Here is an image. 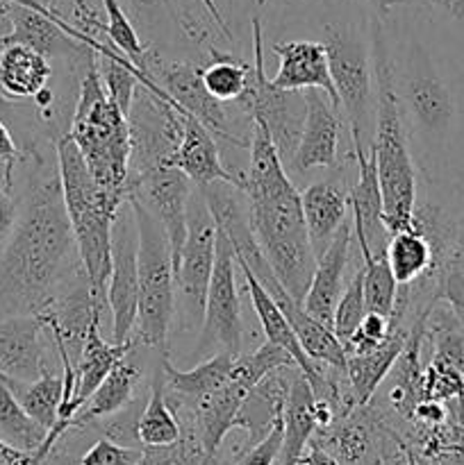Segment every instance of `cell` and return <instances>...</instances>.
<instances>
[{"instance_id": "18", "label": "cell", "mask_w": 464, "mask_h": 465, "mask_svg": "<svg viewBox=\"0 0 464 465\" xmlns=\"http://www.w3.org/2000/svg\"><path fill=\"white\" fill-rule=\"evenodd\" d=\"M273 53L280 59L276 77H271V82L277 89H318L332 100L335 107L341 109L339 95H337L335 84H332L330 64H328V53L323 41H282V44H273Z\"/></svg>"}, {"instance_id": "29", "label": "cell", "mask_w": 464, "mask_h": 465, "mask_svg": "<svg viewBox=\"0 0 464 465\" xmlns=\"http://www.w3.org/2000/svg\"><path fill=\"white\" fill-rule=\"evenodd\" d=\"M423 339L428 361L446 363L464 372V321L446 300H437L423 316Z\"/></svg>"}, {"instance_id": "35", "label": "cell", "mask_w": 464, "mask_h": 465, "mask_svg": "<svg viewBox=\"0 0 464 465\" xmlns=\"http://www.w3.org/2000/svg\"><path fill=\"white\" fill-rule=\"evenodd\" d=\"M364 316H367V302H364V259L359 254L353 275H350L348 284L341 291L339 304H337L335 312L332 331L341 341V345L353 336V331L358 330Z\"/></svg>"}, {"instance_id": "20", "label": "cell", "mask_w": 464, "mask_h": 465, "mask_svg": "<svg viewBox=\"0 0 464 465\" xmlns=\"http://www.w3.org/2000/svg\"><path fill=\"white\" fill-rule=\"evenodd\" d=\"M237 266H239V263H237ZM239 271L241 275H244V284L250 295V304H253L255 313H257L259 325H262L267 341H271V343L280 345L282 350H287L289 357L296 361V366L305 372L308 381L312 384L314 395H317V398H326L328 384H326V371H323V363L312 361V359L308 357V352H305L303 345H300L298 336H296L294 327L289 325V321H287V316L282 313V309L277 307L276 300H273L271 295L264 291V286L255 280L253 272L244 266H239Z\"/></svg>"}, {"instance_id": "34", "label": "cell", "mask_w": 464, "mask_h": 465, "mask_svg": "<svg viewBox=\"0 0 464 465\" xmlns=\"http://www.w3.org/2000/svg\"><path fill=\"white\" fill-rule=\"evenodd\" d=\"M364 259V302L367 312L380 313V316H391L396 304V293L398 284L391 272L389 262H387V250L376 254H368Z\"/></svg>"}, {"instance_id": "42", "label": "cell", "mask_w": 464, "mask_h": 465, "mask_svg": "<svg viewBox=\"0 0 464 465\" xmlns=\"http://www.w3.org/2000/svg\"><path fill=\"white\" fill-rule=\"evenodd\" d=\"M23 159V150L18 148L16 139L12 136L9 127L5 125L3 118H0V163H7V166L16 168V163Z\"/></svg>"}, {"instance_id": "44", "label": "cell", "mask_w": 464, "mask_h": 465, "mask_svg": "<svg viewBox=\"0 0 464 465\" xmlns=\"http://www.w3.org/2000/svg\"><path fill=\"white\" fill-rule=\"evenodd\" d=\"M298 465H339V463H337V459L332 457L330 452H326L321 445H317L314 440H309V445L305 448Z\"/></svg>"}, {"instance_id": "13", "label": "cell", "mask_w": 464, "mask_h": 465, "mask_svg": "<svg viewBox=\"0 0 464 465\" xmlns=\"http://www.w3.org/2000/svg\"><path fill=\"white\" fill-rule=\"evenodd\" d=\"M112 343H127L139 316V232L132 204L123 203L112 223V268L107 280Z\"/></svg>"}, {"instance_id": "30", "label": "cell", "mask_w": 464, "mask_h": 465, "mask_svg": "<svg viewBox=\"0 0 464 465\" xmlns=\"http://www.w3.org/2000/svg\"><path fill=\"white\" fill-rule=\"evenodd\" d=\"M0 384L18 400L23 409L35 418L36 422L53 430L59 420V409L64 400V371H45L39 380H16L0 372Z\"/></svg>"}, {"instance_id": "6", "label": "cell", "mask_w": 464, "mask_h": 465, "mask_svg": "<svg viewBox=\"0 0 464 465\" xmlns=\"http://www.w3.org/2000/svg\"><path fill=\"white\" fill-rule=\"evenodd\" d=\"M68 136L76 141L94 180L116 198L127 200L130 127L100 80L96 50L89 54L77 89Z\"/></svg>"}, {"instance_id": "40", "label": "cell", "mask_w": 464, "mask_h": 465, "mask_svg": "<svg viewBox=\"0 0 464 465\" xmlns=\"http://www.w3.org/2000/svg\"><path fill=\"white\" fill-rule=\"evenodd\" d=\"M14 171L16 168L0 163V250L7 243L18 221V203L14 198Z\"/></svg>"}, {"instance_id": "22", "label": "cell", "mask_w": 464, "mask_h": 465, "mask_svg": "<svg viewBox=\"0 0 464 465\" xmlns=\"http://www.w3.org/2000/svg\"><path fill=\"white\" fill-rule=\"evenodd\" d=\"M305 225L317 259L332 243L339 227L348 221V189L339 180H318L300 191Z\"/></svg>"}, {"instance_id": "17", "label": "cell", "mask_w": 464, "mask_h": 465, "mask_svg": "<svg viewBox=\"0 0 464 465\" xmlns=\"http://www.w3.org/2000/svg\"><path fill=\"white\" fill-rule=\"evenodd\" d=\"M41 316L0 318V372L16 380H39L48 368V345Z\"/></svg>"}, {"instance_id": "25", "label": "cell", "mask_w": 464, "mask_h": 465, "mask_svg": "<svg viewBox=\"0 0 464 465\" xmlns=\"http://www.w3.org/2000/svg\"><path fill=\"white\" fill-rule=\"evenodd\" d=\"M130 354H126L109 371V375L100 381V386L91 393V398L77 409L71 420V430H89L91 425L123 411L127 404L135 402V393L141 381V368L139 363L132 361Z\"/></svg>"}, {"instance_id": "15", "label": "cell", "mask_w": 464, "mask_h": 465, "mask_svg": "<svg viewBox=\"0 0 464 465\" xmlns=\"http://www.w3.org/2000/svg\"><path fill=\"white\" fill-rule=\"evenodd\" d=\"M341 109L323 91L305 89V121L289 168L308 173L339 166Z\"/></svg>"}, {"instance_id": "21", "label": "cell", "mask_w": 464, "mask_h": 465, "mask_svg": "<svg viewBox=\"0 0 464 465\" xmlns=\"http://www.w3.org/2000/svg\"><path fill=\"white\" fill-rule=\"evenodd\" d=\"M168 163L185 173L194 186L230 182L241 189L239 173H232L223 166L217 136L191 114H185V118H182V139Z\"/></svg>"}, {"instance_id": "9", "label": "cell", "mask_w": 464, "mask_h": 465, "mask_svg": "<svg viewBox=\"0 0 464 465\" xmlns=\"http://www.w3.org/2000/svg\"><path fill=\"white\" fill-rule=\"evenodd\" d=\"M217 257V221L198 186L187 203V234L176 268V318L177 331H200L205 316L209 280Z\"/></svg>"}, {"instance_id": "4", "label": "cell", "mask_w": 464, "mask_h": 465, "mask_svg": "<svg viewBox=\"0 0 464 465\" xmlns=\"http://www.w3.org/2000/svg\"><path fill=\"white\" fill-rule=\"evenodd\" d=\"M368 35H371L373 71H376V130H373L371 150L378 166L385 227L391 236L412 227L419 173L396 100L389 36L380 18H373Z\"/></svg>"}, {"instance_id": "49", "label": "cell", "mask_w": 464, "mask_h": 465, "mask_svg": "<svg viewBox=\"0 0 464 465\" xmlns=\"http://www.w3.org/2000/svg\"><path fill=\"white\" fill-rule=\"evenodd\" d=\"M9 107H14V103H9V100L0 94V109H9Z\"/></svg>"}, {"instance_id": "46", "label": "cell", "mask_w": 464, "mask_h": 465, "mask_svg": "<svg viewBox=\"0 0 464 465\" xmlns=\"http://www.w3.org/2000/svg\"><path fill=\"white\" fill-rule=\"evenodd\" d=\"M359 3L371 5V7L376 9V14H380V16H387L391 9L400 7V5H408V0H359Z\"/></svg>"}, {"instance_id": "27", "label": "cell", "mask_w": 464, "mask_h": 465, "mask_svg": "<svg viewBox=\"0 0 464 465\" xmlns=\"http://www.w3.org/2000/svg\"><path fill=\"white\" fill-rule=\"evenodd\" d=\"M314 391L300 368H294L289 380V393L285 400V439H282L280 465H298L305 448L317 434L318 422L314 413Z\"/></svg>"}, {"instance_id": "36", "label": "cell", "mask_w": 464, "mask_h": 465, "mask_svg": "<svg viewBox=\"0 0 464 465\" xmlns=\"http://www.w3.org/2000/svg\"><path fill=\"white\" fill-rule=\"evenodd\" d=\"M100 5H103L105 18H107V41L118 53L126 54L135 66H139L141 71V64H144L146 53H148V45L139 39L130 16L123 9L121 0H100Z\"/></svg>"}, {"instance_id": "8", "label": "cell", "mask_w": 464, "mask_h": 465, "mask_svg": "<svg viewBox=\"0 0 464 465\" xmlns=\"http://www.w3.org/2000/svg\"><path fill=\"white\" fill-rule=\"evenodd\" d=\"M323 45L330 64L332 84L344 109L353 148L371 150L376 130V71L371 35L353 25L330 23L323 27Z\"/></svg>"}, {"instance_id": "3", "label": "cell", "mask_w": 464, "mask_h": 465, "mask_svg": "<svg viewBox=\"0 0 464 465\" xmlns=\"http://www.w3.org/2000/svg\"><path fill=\"white\" fill-rule=\"evenodd\" d=\"M391 73L419 177L441 180L439 173L458 123L453 86L417 35H405L398 48H391Z\"/></svg>"}, {"instance_id": "12", "label": "cell", "mask_w": 464, "mask_h": 465, "mask_svg": "<svg viewBox=\"0 0 464 465\" xmlns=\"http://www.w3.org/2000/svg\"><path fill=\"white\" fill-rule=\"evenodd\" d=\"M141 77L153 80L180 112L198 118L217 139L230 141L239 148H250V139L237 134L226 104L218 103L207 91L200 66L187 62H166L148 48L141 64Z\"/></svg>"}, {"instance_id": "41", "label": "cell", "mask_w": 464, "mask_h": 465, "mask_svg": "<svg viewBox=\"0 0 464 465\" xmlns=\"http://www.w3.org/2000/svg\"><path fill=\"white\" fill-rule=\"evenodd\" d=\"M432 23L464 32V0H408Z\"/></svg>"}, {"instance_id": "19", "label": "cell", "mask_w": 464, "mask_h": 465, "mask_svg": "<svg viewBox=\"0 0 464 465\" xmlns=\"http://www.w3.org/2000/svg\"><path fill=\"white\" fill-rule=\"evenodd\" d=\"M350 243H353V223L346 221L335 234L326 252L317 259V271L309 282L303 309L321 325H335V312L344 291L346 268L350 262Z\"/></svg>"}, {"instance_id": "1", "label": "cell", "mask_w": 464, "mask_h": 465, "mask_svg": "<svg viewBox=\"0 0 464 465\" xmlns=\"http://www.w3.org/2000/svg\"><path fill=\"white\" fill-rule=\"evenodd\" d=\"M35 171L18 203V221L0 250V318L41 313L80 272V250L64 207L57 166L35 150Z\"/></svg>"}, {"instance_id": "26", "label": "cell", "mask_w": 464, "mask_h": 465, "mask_svg": "<svg viewBox=\"0 0 464 465\" xmlns=\"http://www.w3.org/2000/svg\"><path fill=\"white\" fill-rule=\"evenodd\" d=\"M53 80V66L45 54L23 44L0 45V94L9 103L35 100Z\"/></svg>"}, {"instance_id": "32", "label": "cell", "mask_w": 464, "mask_h": 465, "mask_svg": "<svg viewBox=\"0 0 464 465\" xmlns=\"http://www.w3.org/2000/svg\"><path fill=\"white\" fill-rule=\"evenodd\" d=\"M50 430L36 422L18 400L0 384V439L25 454H36L44 448Z\"/></svg>"}, {"instance_id": "50", "label": "cell", "mask_w": 464, "mask_h": 465, "mask_svg": "<svg viewBox=\"0 0 464 465\" xmlns=\"http://www.w3.org/2000/svg\"><path fill=\"white\" fill-rule=\"evenodd\" d=\"M257 5H276V3H287V0H255Z\"/></svg>"}, {"instance_id": "10", "label": "cell", "mask_w": 464, "mask_h": 465, "mask_svg": "<svg viewBox=\"0 0 464 465\" xmlns=\"http://www.w3.org/2000/svg\"><path fill=\"white\" fill-rule=\"evenodd\" d=\"M253 64H250L248 86L235 107L248 118L250 123H259L271 136L277 154L285 168H289L294 150L298 145L300 130L305 121V91L277 89L267 77L264 66V30L262 21L253 16Z\"/></svg>"}, {"instance_id": "11", "label": "cell", "mask_w": 464, "mask_h": 465, "mask_svg": "<svg viewBox=\"0 0 464 465\" xmlns=\"http://www.w3.org/2000/svg\"><path fill=\"white\" fill-rule=\"evenodd\" d=\"M237 268L239 266H237L235 248L217 227V257H214L212 280L205 300L203 325H200L198 345L191 352L196 363L218 352L241 354L244 318H241V300L237 289Z\"/></svg>"}, {"instance_id": "24", "label": "cell", "mask_w": 464, "mask_h": 465, "mask_svg": "<svg viewBox=\"0 0 464 465\" xmlns=\"http://www.w3.org/2000/svg\"><path fill=\"white\" fill-rule=\"evenodd\" d=\"M135 348V339L127 341V343H109V341H105L103 334H100V321L94 322L89 330V336H86L80 363L76 366V391H73V400L66 407V411L59 416L57 422H66L68 430H71V420L77 413V409L91 398V393L98 389L100 381L109 375V371Z\"/></svg>"}, {"instance_id": "31", "label": "cell", "mask_w": 464, "mask_h": 465, "mask_svg": "<svg viewBox=\"0 0 464 465\" xmlns=\"http://www.w3.org/2000/svg\"><path fill=\"white\" fill-rule=\"evenodd\" d=\"M180 422H177L176 413L166 400L162 361H159L153 377H150L148 400H146L139 422H136V436H139L141 448H168V445L180 440Z\"/></svg>"}, {"instance_id": "37", "label": "cell", "mask_w": 464, "mask_h": 465, "mask_svg": "<svg viewBox=\"0 0 464 465\" xmlns=\"http://www.w3.org/2000/svg\"><path fill=\"white\" fill-rule=\"evenodd\" d=\"M144 457V448H130L116 440L100 436L91 448L85 450L77 463L80 465H136Z\"/></svg>"}, {"instance_id": "47", "label": "cell", "mask_w": 464, "mask_h": 465, "mask_svg": "<svg viewBox=\"0 0 464 465\" xmlns=\"http://www.w3.org/2000/svg\"><path fill=\"white\" fill-rule=\"evenodd\" d=\"M200 3H203V7L207 9L209 12V16L214 18V21L218 23V27H221L223 30V35L227 36V39L232 41V35H230V27H227V23H226V18L221 16V12H218V7H217V3H214V0H200Z\"/></svg>"}, {"instance_id": "39", "label": "cell", "mask_w": 464, "mask_h": 465, "mask_svg": "<svg viewBox=\"0 0 464 465\" xmlns=\"http://www.w3.org/2000/svg\"><path fill=\"white\" fill-rule=\"evenodd\" d=\"M389 318L380 316V313L367 312V316L362 318L358 330H355L353 336L344 343L346 357H350V354H364L368 352V350L378 348V345L389 336Z\"/></svg>"}, {"instance_id": "23", "label": "cell", "mask_w": 464, "mask_h": 465, "mask_svg": "<svg viewBox=\"0 0 464 465\" xmlns=\"http://www.w3.org/2000/svg\"><path fill=\"white\" fill-rule=\"evenodd\" d=\"M408 336L409 325L391 322L389 336L378 348L368 350L364 354H350V357H346V380H348L350 398H353L355 407H364V404L371 402L376 391L380 389L385 377L389 375L391 366L396 363L398 354L403 352L405 343H408Z\"/></svg>"}, {"instance_id": "16", "label": "cell", "mask_w": 464, "mask_h": 465, "mask_svg": "<svg viewBox=\"0 0 464 465\" xmlns=\"http://www.w3.org/2000/svg\"><path fill=\"white\" fill-rule=\"evenodd\" d=\"M353 159L358 163V180L348 189L350 212H353V239L362 257L387 250L389 232L385 227V209H382L380 182L373 150L353 148Z\"/></svg>"}, {"instance_id": "14", "label": "cell", "mask_w": 464, "mask_h": 465, "mask_svg": "<svg viewBox=\"0 0 464 465\" xmlns=\"http://www.w3.org/2000/svg\"><path fill=\"white\" fill-rule=\"evenodd\" d=\"M191 189L194 184L189 182V177L168 163L148 168L136 175H127V200H136L166 230L173 268H177L182 243H185L187 203H189Z\"/></svg>"}, {"instance_id": "28", "label": "cell", "mask_w": 464, "mask_h": 465, "mask_svg": "<svg viewBox=\"0 0 464 465\" xmlns=\"http://www.w3.org/2000/svg\"><path fill=\"white\" fill-rule=\"evenodd\" d=\"M237 354L232 352H218L212 354L205 361H198L189 371H177L168 357H162V377L166 395L182 400H198L203 395L212 393V391L221 389L227 380H230L232 363H235Z\"/></svg>"}, {"instance_id": "7", "label": "cell", "mask_w": 464, "mask_h": 465, "mask_svg": "<svg viewBox=\"0 0 464 465\" xmlns=\"http://www.w3.org/2000/svg\"><path fill=\"white\" fill-rule=\"evenodd\" d=\"M132 204L139 232V316L135 343L166 354L168 334L176 318V268L171 243L162 223L136 200Z\"/></svg>"}, {"instance_id": "43", "label": "cell", "mask_w": 464, "mask_h": 465, "mask_svg": "<svg viewBox=\"0 0 464 465\" xmlns=\"http://www.w3.org/2000/svg\"><path fill=\"white\" fill-rule=\"evenodd\" d=\"M44 459H39L36 454H25L21 450L12 448V445L5 443L0 439V465H41Z\"/></svg>"}, {"instance_id": "51", "label": "cell", "mask_w": 464, "mask_h": 465, "mask_svg": "<svg viewBox=\"0 0 464 465\" xmlns=\"http://www.w3.org/2000/svg\"><path fill=\"white\" fill-rule=\"evenodd\" d=\"M44 3H45V5H48V0H44Z\"/></svg>"}, {"instance_id": "48", "label": "cell", "mask_w": 464, "mask_h": 465, "mask_svg": "<svg viewBox=\"0 0 464 465\" xmlns=\"http://www.w3.org/2000/svg\"><path fill=\"white\" fill-rule=\"evenodd\" d=\"M141 7H157V5H166V0H135Z\"/></svg>"}, {"instance_id": "45", "label": "cell", "mask_w": 464, "mask_h": 465, "mask_svg": "<svg viewBox=\"0 0 464 465\" xmlns=\"http://www.w3.org/2000/svg\"><path fill=\"white\" fill-rule=\"evenodd\" d=\"M435 461L439 465H464V443L444 450L441 454H437Z\"/></svg>"}, {"instance_id": "33", "label": "cell", "mask_w": 464, "mask_h": 465, "mask_svg": "<svg viewBox=\"0 0 464 465\" xmlns=\"http://www.w3.org/2000/svg\"><path fill=\"white\" fill-rule=\"evenodd\" d=\"M209 57H212V62L203 66V82L209 94L223 104L239 100V95L248 86L250 64L221 53L214 45L209 48Z\"/></svg>"}, {"instance_id": "38", "label": "cell", "mask_w": 464, "mask_h": 465, "mask_svg": "<svg viewBox=\"0 0 464 465\" xmlns=\"http://www.w3.org/2000/svg\"><path fill=\"white\" fill-rule=\"evenodd\" d=\"M282 439H285V418L277 416L276 422L271 425V430H268L257 443L248 445V448L237 457L235 465H273L280 459Z\"/></svg>"}, {"instance_id": "5", "label": "cell", "mask_w": 464, "mask_h": 465, "mask_svg": "<svg viewBox=\"0 0 464 465\" xmlns=\"http://www.w3.org/2000/svg\"><path fill=\"white\" fill-rule=\"evenodd\" d=\"M64 207L80 250L89 284L107 302V280L112 268V223L126 200L105 191L89 173L85 157L68 132L55 139Z\"/></svg>"}, {"instance_id": "2", "label": "cell", "mask_w": 464, "mask_h": 465, "mask_svg": "<svg viewBox=\"0 0 464 465\" xmlns=\"http://www.w3.org/2000/svg\"><path fill=\"white\" fill-rule=\"evenodd\" d=\"M248 150V168L239 177L255 239L277 282L296 302L303 304L317 271V254L309 243L300 191L289 180V171L259 123H253Z\"/></svg>"}]
</instances>
